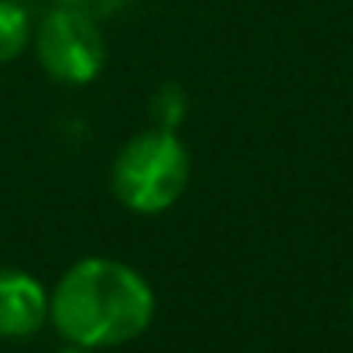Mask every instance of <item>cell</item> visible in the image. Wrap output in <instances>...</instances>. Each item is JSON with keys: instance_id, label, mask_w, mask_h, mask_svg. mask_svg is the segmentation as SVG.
I'll use <instances>...</instances> for the list:
<instances>
[{"instance_id": "cell-1", "label": "cell", "mask_w": 353, "mask_h": 353, "mask_svg": "<svg viewBox=\"0 0 353 353\" xmlns=\"http://www.w3.org/2000/svg\"><path fill=\"white\" fill-rule=\"evenodd\" d=\"M48 319L65 343L86 350L123 347L151 326L154 292L123 261L83 257L48 295Z\"/></svg>"}, {"instance_id": "cell-2", "label": "cell", "mask_w": 353, "mask_h": 353, "mask_svg": "<svg viewBox=\"0 0 353 353\" xmlns=\"http://www.w3.org/2000/svg\"><path fill=\"white\" fill-rule=\"evenodd\" d=\"M189 151L175 130L151 127L130 137L114 158L110 185L123 210L158 216L172 210L189 185Z\"/></svg>"}, {"instance_id": "cell-3", "label": "cell", "mask_w": 353, "mask_h": 353, "mask_svg": "<svg viewBox=\"0 0 353 353\" xmlns=\"http://www.w3.org/2000/svg\"><path fill=\"white\" fill-rule=\"evenodd\" d=\"M34 34V52L41 69L65 86H86L100 76L103 62H107V45L100 34V21L76 14L69 7H52Z\"/></svg>"}, {"instance_id": "cell-4", "label": "cell", "mask_w": 353, "mask_h": 353, "mask_svg": "<svg viewBox=\"0 0 353 353\" xmlns=\"http://www.w3.org/2000/svg\"><path fill=\"white\" fill-rule=\"evenodd\" d=\"M48 323V292L38 278L0 268V340L34 336Z\"/></svg>"}, {"instance_id": "cell-5", "label": "cell", "mask_w": 353, "mask_h": 353, "mask_svg": "<svg viewBox=\"0 0 353 353\" xmlns=\"http://www.w3.org/2000/svg\"><path fill=\"white\" fill-rule=\"evenodd\" d=\"M31 41V17L21 0H0V65L14 62Z\"/></svg>"}, {"instance_id": "cell-6", "label": "cell", "mask_w": 353, "mask_h": 353, "mask_svg": "<svg viewBox=\"0 0 353 353\" xmlns=\"http://www.w3.org/2000/svg\"><path fill=\"white\" fill-rule=\"evenodd\" d=\"M189 110V97L182 86H161L154 97H151V123L154 127H165V130H175L182 117Z\"/></svg>"}, {"instance_id": "cell-7", "label": "cell", "mask_w": 353, "mask_h": 353, "mask_svg": "<svg viewBox=\"0 0 353 353\" xmlns=\"http://www.w3.org/2000/svg\"><path fill=\"white\" fill-rule=\"evenodd\" d=\"M59 7H69V10H76V14H86V17H93V21H107V17H114L120 14L130 0H55Z\"/></svg>"}, {"instance_id": "cell-8", "label": "cell", "mask_w": 353, "mask_h": 353, "mask_svg": "<svg viewBox=\"0 0 353 353\" xmlns=\"http://www.w3.org/2000/svg\"><path fill=\"white\" fill-rule=\"evenodd\" d=\"M59 353H90V350H86V347H76V343H69V347H62Z\"/></svg>"}, {"instance_id": "cell-9", "label": "cell", "mask_w": 353, "mask_h": 353, "mask_svg": "<svg viewBox=\"0 0 353 353\" xmlns=\"http://www.w3.org/2000/svg\"><path fill=\"white\" fill-rule=\"evenodd\" d=\"M350 312H353V295H350Z\"/></svg>"}]
</instances>
